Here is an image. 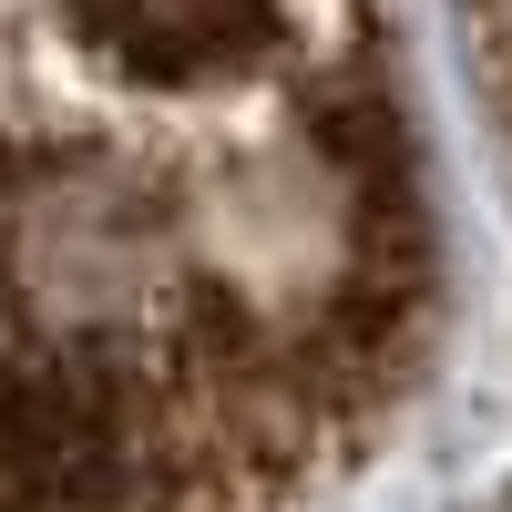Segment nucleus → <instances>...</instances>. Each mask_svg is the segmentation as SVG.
<instances>
[{"label": "nucleus", "mask_w": 512, "mask_h": 512, "mask_svg": "<svg viewBox=\"0 0 512 512\" xmlns=\"http://www.w3.org/2000/svg\"><path fill=\"white\" fill-rule=\"evenodd\" d=\"M72 31L144 93H195V82L277 72L287 0H72Z\"/></svg>", "instance_id": "1"}, {"label": "nucleus", "mask_w": 512, "mask_h": 512, "mask_svg": "<svg viewBox=\"0 0 512 512\" xmlns=\"http://www.w3.org/2000/svg\"><path fill=\"white\" fill-rule=\"evenodd\" d=\"M482 21H492V31H502V41H512V0H482Z\"/></svg>", "instance_id": "2"}]
</instances>
